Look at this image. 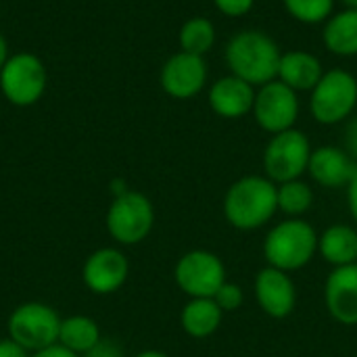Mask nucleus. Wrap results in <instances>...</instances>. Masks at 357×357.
<instances>
[{
	"label": "nucleus",
	"instance_id": "obj_1",
	"mask_svg": "<svg viewBox=\"0 0 357 357\" xmlns=\"http://www.w3.org/2000/svg\"><path fill=\"white\" fill-rule=\"evenodd\" d=\"M278 186L259 174H249L234 180L222 201L226 222L238 232H255L266 228L278 213Z\"/></svg>",
	"mask_w": 357,
	"mask_h": 357
},
{
	"label": "nucleus",
	"instance_id": "obj_2",
	"mask_svg": "<svg viewBox=\"0 0 357 357\" xmlns=\"http://www.w3.org/2000/svg\"><path fill=\"white\" fill-rule=\"evenodd\" d=\"M282 50L278 42L264 29L247 27L236 31L226 48L224 59L232 75L259 88L278 77Z\"/></svg>",
	"mask_w": 357,
	"mask_h": 357
},
{
	"label": "nucleus",
	"instance_id": "obj_3",
	"mask_svg": "<svg viewBox=\"0 0 357 357\" xmlns=\"http://www.w3.org/2000/svg\"><path fill=\"white\" fill-rule=\"evenodd\" d=\"M318 232L303 218H284L274 224L261 245L266 266L282 272H299L318 255Z\"/></svg>",
	"mask_w": 357,
	"mask_h": 357
},
{
	"label": "nucleus",
	"instance_id": "obj_4",
	"mask_svg": "<svg viewBox=\"0 0 357 357\" xmlns=\"http://www.w3.org/2000/svg\"><path fill=\"white\" fill-rule=\"evenodd\" d=\"M105 226L109 236L121 247H134L149 238L155 228V207L140 190H126L113 197Z\"/></svg>",
	"mask_w": 357,
	"mask_h": 357
},
{
	"label": "nucleus",
	"instance_id": "obj_5",
	"mask_svg": "<svg viewBox=\"0 0 357 357\" xmlns=\"http://www.w3.org/2000/svg\"><path fill=\"white\" fill-rule=\"evenodd\" d=\"M357 109V77L347 69H328L310 92V113L320 126H339Z\"/></svg>",
	"mask_w": 357,
	"mask_h": 357
},
{
	"label": "nucleus",
	"instance_id": "obj_6",
	"mask_svg": "<svg viewBox=\"0 0 357 357\" xmlns=\"http://www.w3.org/2000/svg\"><path fill=\"white\" fill-rule=\"evenodd\" d=\"M312 151L314 149L307 134L297 128L270 136L261 157L264 176L274 184L303 178L307 174Z\"/></svg>",
	"mask_w": 357,
	"mask_h": 357
},
{
	"label": "nucleus",
	"instance_id": "obj_7",
	"mask_svg": "<svg viewBox=\"0 0 357 357\" xmlns=\"http://www.w3.org/2000/svg\"><path fill=\"white\" fill-rule=\"evenodd\" d=\"M61 320L63 318L50 305L42 301H27L10 312L6 320V333L10 341L33 354L59 343Z\"/></svg>",
	"mask_w": 357,
	"mask_h": 357
},
{
	"label": "nucleus",
	"instance_id": "obj_8",
	"mask_svg": "<svg viewBox=\"0 0 357 357\" xmlns=\"http://www.w3.org/2000/svg\"><path fill=\"white\" fill-rule=\"evenodd\" d=\"M48 86V71L40 56L31 52H17L8 56L0 69L2 96L15 107L36 105Z\"/></svg>",
	"mask_w": 357,
	"mask_h": 357
},
{
	"label": "nucleus",
	"instance_id": "obj_9",
	"mask_svg": "<svg viewBox=\"0 0 357 357\" xmlns=\"http://www.w3.org/2000/svg\"><path fill=\"white\" fill-rule=\"evenodd\" d=\"M176 287L188 297H213L218 289L228 280L222 257L207 249H192L180 255L174 266Z\"/></svg>",
	"mask_w": 357,
	"mask_h": 357
},
{
	"label": "nucleus",
	"instance_id": "obj_10",
	"mask_svg": "<svg viewBox=\"0 0 357 357\" xmlns=\"http://www.w3.org/2000/svg\"><path fill=\"white\" fill-rule=\"evenodd\" d=\"M299 113H301L299 92H295L280 79H274L257 88L251 115L255 123L270 136L295 128Z\"/></svg>",
	"mask_w": 357,
	"mask_h": 357
},
{
	"label": "nucleus",
	"instance_id": "obj_11",
	"mask_svg": "<svg viewBox=\"0 0 357 357\" xmlns=\"http://www.w3.org/2000/svg\"><path fill=\"white\" fill-rule=\"evenodd\" d=\"M207 77L209 67L205 56L180 50L163 63L159 84L167 96L176 100H190L205 90Z\"/></svg>",
	"mask_w": 357,
	"mask_h": 357
},
{
	"label": "nucleus",
	"instance_id": "obj_12",
	"mask_svg": "<svg viewBox=\"0 0 357 357\" xmlns=\"http://www.w3.org/2000/svg\"><path fill=\"white\" fill-rule=\"evenodd\" d=\"M130 276V259L117 247H100L92 251L82 266V280L94 295L117 293Z\"/></svg>",
	"mask_w": 357,
	"mask_h": 357
},
{
	"label": "nucleus",
	"instance_id": "obj_13",
	"mask_svg": "<svg viewBox=\"0 0 357 357\" xmlns=\"http://www.w3.org/2000/svg\"><path fill=\"white\" fill-rule=\"evenodd\" d=\"M257 307L272 320L289 318L297 307V284L289 272L264 266L253 280Z\"/></svg>",
	"mask_w": 357,
	"mask_h": 357
},
{
	"label": "nucleus",
	"instance_id": "obj_14",
	"mask_svg": "<svg viewBox=\"0 0 357 357\" xmlns=\"http://www.w3.org/2000/svg\"><path fill=\"white\" fill-rule=\"evenodd\" d=\"M324 307L335 322L357 326V264L331 270L324 282Z\"/></svg>",
	"mask_w": 357,
	"mask_h": 357
},
{
	"label": "nucleus",
	"instance_id": "obj_15",
	"mask_svg": "<svg viewBox=\"0 0 357 357\" xmlns=\"http://www.w3.org/2000/svg\"><path fill=\"white\" fill-rule=\"evenodd\" d=\"M257 88L249 82L228 73L218 77L207 90V102L211 111L222 119H241L251 115Z\"/></svg>",
	"mask_w": 357,
	"mask_h": 357
},
{
	"label": "nucleus",
	"instance_id": "obj_16",
	"mask_svg": "<svg viewBox=\"0 0 357 357\" xmlns=\"http://www.w3.org/2000/svg\"><path fill=\"white\" fill-rule=\"evenodd\" d=\"M356 169L357 163L349 157V153L343 146H335V144H322L314 149L307 165L310 178L318 186L328 190L347 188Z\"/></svg>",
	"mask_w": 357,
	"mask_h": 357
},
{
	"label": "nucleus",
	"instance_id": "obj_17",
	"mask_svg": "<svg viewBox=\"0 0 357 357\" xmlns=\"http://www.w3.org/2000/svg\"><path fill=\"white\" fill-rule=\"evenodd\" d=\"M324 75L322 61L307 50H289L280 56L278 77L295 92H312Z\"/></svg>",
	"mask_w": 357,
	"mask_h": 357
},
{
	"label": "nucleus",
	"instance_id": "obj_18",
	"mask_svg": "<svg viewBox=\"0 0 357 357\" xmlns=\"http://www.w3.org/2000/svg\"><path fill=\"white\" fill-rule=\"evenodd\" d=\"M318 255L333 268L357 264V228L351 224H331L318 236Z\"/></svg>",
	"mask_w": 357,
	"mask_h": 357
},
{
	"label": "nucleus",
	"instance_id": "obj_19",
	"mask_svg": "<svg viewBox=\"0 0 357 357\" xmlns=\"http://www.w3.org/2000/svg\"><path fill=\"white\" fill-rule=\"evenodd\" d=\"M224 312L211 297L188 299L180 312V326L190 339H209L222 326Z\"/></svg>",
	"mask_w": 357,
	"mask_h": 357
},
{
	"label": "nucleus",
	"instance_id": "obj_20",
	"mask_svg": "<svg viewBox=\"0 0 357 357\" xmlns=\"http://www.w3.org/2000/svg\"><path fill=\"white\" fill-rule=\"evenodd\" d=\"M324 48L337 56H357V8L335 10L322 29Z\"/></svg>",
	"mask_w": 357,
	"mask_h": 357
},
{
	"label": "nucleus",
	"instance_id": "obj_21",
	"mask_svg": "<svg viewBox=\"0 0 357 357\" xmlns=\"http://www.w3.org/2000/svg\"><path fill=\"white\" fill-rule=\"evenodd\" d=\"M100 339L102 335H100L98 322L90 316L75 314V316L61 320L59 343L77 356H84L86 351H90Z\"/></svg>",
	"mask_w": 357,
	"mask_h": 357
},
{
	"label": "nucleus",
	"instance_id": "obj_22",
	"mask_svg": "<svg viewBox=\"0 0 357 357\" xmlns=\"http://www.w3.org/2000/svg\"><path fill=\"white\" fill-rule=\"evenodd\" d=\"M276 186H278V190H276L278 211L284 218H303L305 213H310L314 209L316 195H314L312 184H307L303 178L282 182Z\"/></svg>",
	"mask_w": 357,
	"mask_h": 357
},
{
	"label": "nucleus",
	"instance_id": "obj_23",
	"mask_svg": "<svg viewBox=\"0 0 357 357\" xmlns=\"http://www.w3.org/2000/svg\"><path fill=\"white\" fill-rule=\"evenodd\" d=\"M215 40H218V31H215L213 21L201 15L186 19L178 31L180 50L199 54V56H205L215 46Z\"/></svg>",
	"mask_w": 357,
	"mask_h": 357
},
{
	"label": "nucleus",
	"instance_id": "obj_24",
	"mask_svg": "<svg viewBox=\"0 0 357 357\" xmlns=\"http://www.w3.org/2000/svg\"><path fill=\"white\" fill-rule=\"evenodd\" d=\"M337 0H282L287 15L303 25L326 23L335 13Z\"/></svg>",
	"mask_w": 357,
	"mask_h": 357
},
{
	"label": "nucleus",
	"instance_id": "obj_25",
	"mask_svg": "<svg viewBox=\"0 0 357 357\" xmlns=\"http://www.w3.org/2000/svg\"><path fill=\"white\" fill-rule=\"evenodd\" d=\"M211 299L218 303V307L224 314H232V312H238L243 307V303H245V291L236 282L226 280Z\"/></svg>",
	"mask_w": 357,
	"mask_h": 357
},
{
	"label": "nucleus",
	"instance_id": "obj_26",
	"mask_svg": "<svg viewBox=\"0 0 357 357\" xmlns=\"http://www.w3.org/2000/svg\"><path fill=\"white\" fill-rule=\"evenodd\" d=\"M213 6L224 17L238 19V17H245V15H249L253 10L255 0H213Z\"/></svg>",
	"mask_w": 357,
	"mask_h": 357
},
{
	"label": "nucleus",
	"instance_id": "obj_27",
	"mask_svg": "<svg viewBox=\"0 0 357 357\" xmlns=\"http://www.w3.org/2000/svg\"><path fill=\"white\" fill-rule=\"evenodd\" d=\"M82 357H126V351L117 341L102 337L90 351H86Z\"/></svg>",
	"mask_w": 357,
	"mask_h": 357
},
{
	"label": "nucleus",
	"instance_id": "obj_28",
	"mask_svg": "<svg viewBox=\"0 0 357 357\" xmlns=\"http://www.w3.org/2000/svg\"><path fill=\"white\" fill-rule=\"evenodd\" d=\"M343 149L349 153V157L357 163V115L349 119L345 134H343Z\"/></svg>",
	"mask_w": 357,
	"mask_h": 357
},
{
	"label": "nucleus",
	"instance_id": "obj_29",
	"mask_svg": "<svg viewBox=\"0 0 357 357\" xmlns=\"http://www.w3.org/2000/svg\"><path fill=\"white\" fill-rule=\"evenodd\" d=\"M29 357H82V356H77V354L69 351V349H67V347H63L61 343H54V345H50V347H46V349H40V351L29 354Z\"/></svg>",
	"mask_w": 357,
	"mask_h": 357
},
{
	"label": "nucleus",
	"instance_id": "obj_30",
	"mask_svg": "<svg viewBox=\"0 0 357 357\" xmlns=\"http://www.w3.org/2000/svg\"><path fill=\"white\" fill-rule=\"evenodd\" d=\"M0 357H29V351H25L21 345H17L15 341L0 339Z\"/></svg>",
	"mask_w": 357,
	"mask_h": 357
},
{
	"label": "nucleus",
	"instance_id": "obj_31",
	"mask_svg": "<svg viewBox=\"0 0 357 357\" xmlns=\"http://www.w3.org/2000/svg\"><path fill=\"white\" fill-rule=\"evenodd\" d=\"M347 209H349V215H351V220L357 224V169L356 174H354V178L349 180V184H347Z\"/></svg>",
	"mask_w": 357,
	"mask_h": 357
},
{
	"label": "nucleus",
	"instance_id": "obj_32",
	"mask_svg": "<svg viewBox=\"0 0 357 357\" xmlns=\"http://www.w3.org/2000/svg\"><path fill=\"white\" fill-rule=\"evenodd\" d=\"M6 61H8V44H6V38L0 33V69L4 67Z\"/></svg>",
	"mask_w": 357,
	"mask_h": 357
},
{
	"label": "nucleus",
	"instance_id": "obj_33",
	"mask_svg": "<svg viewBox=\"0 0 357 357\" xmlns=\"http://www.w3.org/2000/svg\"><path fill=\"white\" fill-rule=\"evenodd\" d=\"M134 357H169L165 351H159V349H144L140 354H136Z\"/></svg>",
	"mask_w": 357,
	"mask_h": 357
},
{
	"label": "nucleus",
	"instance_id": "obj_34",
	"mask_svg": "<svg viewBox=\"0 0 357 357\" xmlns=\"http://www.w3.org/2000/svg\"><path fill=\"white\" fill-rule=\"evenodd\" d=\"M345 6H351V8H357V0H341Z\"/></svg>",
	"mask_w": 357,
	"mask_h": 357
}]
</instances>
